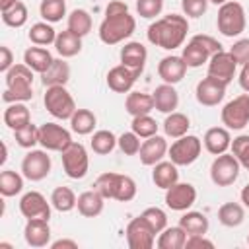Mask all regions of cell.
I'll list each match as a JSON object with an SVG mask.
<instances>
[{
    "label": "cell",
    "instance_id": "6da1fadb",
    "mask_svg": "<svg viewBox=\"0 0 249 249\" xmlns=\"http://www.w3.org/2000/svg\"><path fill=\"white\" fill-rule=\"evenodd\" d=\"M187 31H189L187 16L167 14L148 25L146 37L152 45L165 49V51H173L177 47H183V43L187 39Z\"/></svg>",
    "mask_w": 249,
    "mask_h": 249
},
{
    "label": "cell",
    "instance_id": "7a4b0ae2",
    "mask_svg": "<svg viewBox=\"0 0 249 249\" xmlns=\"http://www.w3.org/2000/svg\"><path fill=\"white\" fill-rule=\"evenodd\" d=\"M6 89L2 93L4 103H25L33 99V70L23 64H14L4 74Z\"/></svg>",
    "mask_w": 249,
    "mask_h": 249
},
{
    "label": "cell",
    "instance_id": "3957f363",
    "mask_svg": "<svg viewBox=\"0 0 249 249\" xmlns=\"http://www.w3.org/2000/svg\"><path fill=\"white\" fill-rule=\"evenodd\" d=\"M93 189L99 191L103 195V198H113L119 202H128L136 196V183L132 177L123 175V173H115V171H107L101 173L95 183Z\"/></svg>",
    "mask_w": 249,
    "mask_h": 249
},
{
    "label": "cell",
    "instance_id": "277c9868",
    "mask_svg": "<svg viewBox=\"0 0 249 249\" xmlns=\"http://www.w3.org/2000/svg\"><path fill=\"white\" fill-rule=\"evenodd\" d=\"M136 29V19L130 16V12H117V14H105L103 21L99 23V39L105 45H119L124 39H128Z\"/></svg>",
    "mask_w": 249,
    "mask_h": 249
},
{
    "label": "cell",
    "instance_id": "5b68a950",
    "mask_svg": "<svg viewBox=\"0 0 249 249\" xmlns=\"http://www.w3.org/2000/svg\"><path fill=\"white\" fill-rule=\"evenodd\" d=\"M247 19H245V10L239 2L228 0L218 8L216 16V27L224 37H237L245 31Z\"/></svg>",
    "mask_w": 249,
    "mask_h": 249
},
{
    "label": "cell",
    "instance_id": "8992f818",
    "mask_svg": "<svg viewBox=\"0 0 249 249\" xmlns=\"http://www.w3.org/2000/svg\"><path fill=\"white\" fill-rule=\"evenodd\" d=\"M43 103H45V109L54 119H60V121H66V119L70 121V117L76 111L74 97L70 95V91L64 86H51V88H47V91L43 95Z\"/></svg>",
    "mask_w": 249,
    "mask_h": 249
},
{
    "label": "cell",
    "instance_id": "52a82bcc",
    "mask_svg": "<svg viewBox=\"0 0 249 249\" xmlns=\"http://www.w3.org/2000/svg\"><path fill=\"white\" fill-rule=\"evenodd\" d=\"M62 169L70 179H84L89 169V156L84 144L72 142L66 150L60 152Z\"/></svg>",
    "mask_w": 249,
    "mask_h": 249
},
{
    "label": "cell",
    "instance_id": "ba28073f",
    "mask_svg": "<svg viewBox=\"0 0 249 249\" xmlns=\"http://www.w3.org/2000/svg\"><path fill=\"white\" fill-rule=\"evenodd\" d=\"M200 152H202V140L195 134H185L181 138H175V142L167 150V156L179 167V165L195 163L198 160Z\"/></svg>",
    "mask_w": 249,
    "mask_h": 249
},
{
    "label": "cell",
    "instance_id": "9c48e42d",
    "mask_svg": "<svg viewBox=\"0 0 249 249\" xmlns=\"http://www.w3.org/2000/svg\"><path fill=\"white\" fill-rule=\"evenodd\" d=\"M239 169H241V165H239L237 158L233 154L224 152L214 158V161L210 165V179L216 187H230L237 181Z\"/></svg>",
    "mask_w": 249,
    "mask_h": 249
},
{
    "label": "cell",
    "instance_id": "30bf717a",
    "mask_svg": "<svg viewBox=\"0 0 249 249\" xmlns=\"http://www.w3.org/2000/svg\"><path fill=\"white\" fill-rule=\"evenodd\" d=\"M222 124L230 130H241L249 123V93H241L222 107Z\"/></svg>",
    "mask_w": 249,
    "mask_h": 249
},
{
    "label": "cell",
    "instance_id": "8fae6325",
    "mask_svg": "<svg viewBox=\"0 0 249 249\" xmlns=\"http://www.w3.org/2000/svg\"><path fill=\"white\" fill-rule=\"evenodd\" d=\"M49 150H29L23 160H21V173L25 179L29 181H43L49 173H51V167H53V161H51V156L47 154Z\"/></svg>",
    "mask_w": 249,
    "mask_h": 249
},
{
    "label": "cell",
    "instance_id": "7c38bea8",
    "mask_svg": "<svg viewBox=\"0 0 249 249\" xmlns=\"http://www.w3.org/2000/svg\"><path fill=\"white\" fill-rule=\"evenodd\" d=\"M72 142L70 130L56 123H43L39 126V144L49 152H62Z\"/></svg>",
    "mask_w": 249,
    "mask_h": 249
},
{
    "label": "cell",
    "instance_id": "4fadbf2b",
    "mask_svg": "<svg viewBox=\"0 0 249 249\" xmlns=\"http://www.w3.org/2000/svg\"><path fill=\"white\" fill-rule=\"evenodd\" d=\"M124 233H126V243L130 249H152L156 243V231L150 228V224L142 216L132 218Z\"/></svg>",
    "mask_w": 249,
    "mask_h": 249
},
{
    "label": "cell",
    "instance_id": "5bb4252c",
    "mask_svg": "<svg viewBox=\"0 0 249 249\" xmlns=\"http://www.w3.org/2000/svg\"><path fill=\"white\" fill-rule=\"evenodd\" d=\"M196 200V189L191 183H175L165 191V206L175 212L189 210Z\"/></svg>",
    "mask_w": 249,
    "mask_h": 249
},
{
    "label": "cell",
    "instance_id": "9a60e30c",
    "mask_svg": "<svg viewBox=\"0 0 249 249\" xmlns=\"http://www.w3.org/2000/svg\"><path fill=\"white\" fill-rule=\"evenodd\" d=\"M51 206H53L51 200L47 202V198L39 191H29L19 198V212L25 220H35V218L49 220Z\"/></svg>",
    "mask_w": 249,
    "mask_h": 249
},
{
    "label": "cell",
    "instance_id": "2e32d148",
    "mask_svg": "<svg viewBox=\"0 0 249 249\" xmlns=\"http://www.w3.org/2000/svg\"><path fill=\"white\" fill-rule=\"evenodd\" d=\"M226 88L228 86L224 82H220V80H216L212 76H206L196 84L195 97L204 107H216L218 103H222V99L226 95Z\"/></svg>",
    "mask_w": 249,
    "mask_h": 249
},
{
    "label": "cell",
    "instance_id": "e0dca14e",
    "mask_svg": "<svg viewBox=\"0 0 249 249\" xmlns=\"http://www.w3.org/2000/svg\"><path fill=\"white\" fill-rule=\"evenodd\" d=\"M235 68H237V62L230 51H220V53L212 54L208 60V76L224 82L226 86L233 80Z\"/></svg>",
    "mask_w": 249,
    "mask_h": 249
},
{
    "label": "cell",
    "instance_id": "ac0fdd59",
    "mask_svg": "<svg viewBox=\"0 0 249 249\" xmlns=\"http://www.w3.org/2000/svg\"><path fill=\"white\" fill-rule=\"evenodd\" d=\"M138 76H140V72H136L124 64H117L107 72V86L115 93H128Z\"/></svg>",
    "mask_w": 249,
    "mask_h": 249
},
{
    "label": "cell",
    "instance_id": "d6986e66",
    "mask_svg": "<svg viewBox=\"0 0 249 249\" xmlns=\"http://www.w3.org/2000/svg\"><path fill=\"white\" fill-rule=\"evenodd\" d=\"M167 150H169V146H167V140H165L163 136L154 134V136H150V138H144V142H142V146H140V152H138L140 163L154 167L158 161H161V160L165 158Z\"/></svg>",
    "mask_w": 249,
    "mask_h": 249
},
{
    "label": "cell",
    "instance_id": "ffe728a7",
    "mask_svg": "<svg viewBox=\"0 0 249 249\" xmlns=\"http://www.w3.org/2000/svg\"><path fill=\"white\" fill-rule=\"evenodd\" d=\"M23 239L29 247H47L51 245V226L49 220L43 218H35V220H27L25 228H23Z\"/></svg>",
    "mask_w": 249,
    "mask_h": 249
},
{
    "label": "cell",
    "instance_id": "44dd1931",
    "mask_svg": "<svg viewBox=\"0 0 249 249\" xmlns=\"http://www.w3.org/2000/svg\"><path fill=\"white\" fill-rule=\"evenodd\" d=\"M187 64L183 60V56L177 54H167L158 62V76L165 82V84H179L185 74H187Z\"/></svg>",
    "mask_w": 249,
    "mask_h": 249
},
{
    "label": "cell",
    "instance_id": "7402d4cb",
    "mask_svg": "<svg viewBox=\"0 0 249 249\" xmlns=\"http://www.w3.org/2000/svg\"><path fill=\"white\" fill-rule=\"evenodd\" d=\"M119 56H121V64L142 74L146 60H148V51L140 41H128V43H124V47H121Z\"/></svg>",
    "mask_w": 249,
    "mask_h": 249
},
{
    "label": "cell",
    "instance_id": "603a6c76",
    "mask_svg": "<svg viewBox=\"0 0 249 249\" xmlns=\"http://www.w3.org/2000/svg\"><path fill=\"white\" fill-rule=\"evenodd\" d=\"M202 144H204L206 152L212 154V156H220V154L228 152L230 146H231L230 128H226V126H212V128H208L204 132Z\"/></svg>",
    "mask_w": 249,
    "mask_h": 249
},
{
    "label": "cell",
    "instance_id": "cb8c5ba5",
    "mask_svg": "<svg viewBox=\"0 0 249 249\" xmlns=\"http://www.w3.org/2000/svg\"><path fill=\"white\" fill-rule=\"evenodd\" d=\"M152 95H154V107L160 111V113H165V115H169V113H173L175 109H177V105H179V93H177V89L173 88V84H160L154 91H152Z\"/></svg>",
    "mask_w": 249,
    "mask_h": 249
},
{
    "label": "cell",
    "instance_id": "d4e9b609",
    "mask_svg": "<svg viewBox=\"0 0 249 249\" xmlns=\"http://www.w3.org/2000/svg\"><path fill=\"white\" fill-rule=\"evenodd\" d=\"M105 206V198L99 191L91 189V191H84L82 195H78V202L76 208L84 218H95L103 212Z\"/></svg>",
    "mask_w": 249,
    "mask_h": 249
},
{
    "label": "cell",
    "instance_id": "484cf974",
    "mask_svg": "<svg viewBox=\"0 0 249 249\" xmlns=\"http://www.w3.org/2000/svg\"><path fill=\"white\" fill-rule=\"evenodd\" d=\"M70 80V66L68 62L60 56V58H54L53 64L49 66V70H45L41 74V84L45 88H51V86H66V82Z\"/></svg>",
    "mask_w": 249,
    "mask_h": 249
},
{
    "label": "cell",
    "instance_id": "4316f807",
    "mask_svg": "<svg viewBox=\"0 0 249 249\" xmlns=\"http://www.w3.org/2000/svg\"><path fill=\"white\" fill-rule=\"evenodd\" d=\"M152 181L158 189H163L167 191L171 185H175L179 181V171H177V165L169 160V161H158L152 169Z\"/></svg>",
    "mask_w": 249,
    "mask_h": 249
},
{
    "label": "cell",
    "instance_id": "83f0119b",
    "mask_svg": "<svg viewBox=\"0 0 249 249\" xmlns=\"http://www.w3.org/2000/svg\"><path fill=\"white\" fill-rule=\"evenodd\" d=\"M154 95L152 93H144V91H128L126 99H124V111L132 117L138 115H150V111H154Z\"/></svg>",
    "mask_w": 249,
    "mask_h": 249
},
{
    "label": "cell",
    "instance_id": "f1b7e54d",
    "mask_svg": "<svg viewBox=\"0 0 249 249\" xmlns=\"http://www.w3.org/2000/svg\"><path fill=\"white\" fill-rule=\"evenodd\" d=\"M53 54L45 49V47H39V45H35V47H29V49H25V53H23V62L33 70V72H37V74H43L45 70H49V66L53 64Z\"/></svg>",
    "mask_w": 249,
    "mask_h": 249
},
{
    "label": "cell",
    "instance_id": "f546056e",
    "mask_svg": "<svg viewBox=\"0 0 249 249\" xmlns=\"http://www.w3.org/2000/svg\"><path fill=\"white\" fill-rule=\"evenodd\" d=\"M54 49L62 58H72L82 51V37H78L70 29L58 31L56 41H54Z\"/></svg>",
    "mask_w": 249,
    "mask_h": 249
},
{
    "label": "cell",
    "instance_id": "4dcf8cb0",
    "mask_svg": "<svg viewBox=\"0 0 249 249\" xmlns=\"http://www.w3.org/2000/svg\"><path fill=\"white\" fill-rule=\"evenodd\" d=\"M31 123V113L25 103H8L4 109V124L12 130H18Z\"/></svg>",
    "mask_w": 249,
    "mask_h": 249
},
{
    "label": "cell",
    "instance_id": "1f68e13d",
    "mask_svg": "<svg viewBox=\"0 0 249 249\" xmlns=\"http://www.w3.org/2000/svg\"><path fill=\"white\" fill-rule=\"evenodd\" d=\"M179 226L187 231V235H206L210 224H208V218L202 212L185 210V214L179 218Z\"/></svg>",
    "mask_w": 249,
    "mask_h": 249
},
{
    "label": "cell",
    "instance_id": "d6a6232c",
    "mask_svg": "<svg viewBox=\"0 0 249 249\" xmlns=\"http://www.w3.org/2000/svg\"><path fill=\"white\" fill-rule=\"evenodd\" d=\"M187 241V231L181 226H167L163 231H160L156 239L158 249H183Z\"/></svg>",
    "mask_w": 249,
    "mask_h": 249
},
{
    "label": "cell",
    "instance_id": "836d02e7",
    "mask_svg": "<svg viewBox=\"0 0 249 249\" xmlns=\"http://www.w3.org/2000/svg\"><path fill=\"white\" fill-rule=\"evenodd\" d=\"M191 128V119L185 115V113H179V111H173L169 115H165V121H163V132L165 136L169 138H181L189 132Z\"/></svg>",
    "mask_w": 249,
    "mask_h": 249
},
{
    "label": "cell",
    "instance_id": "e575fe53",
    "mask_svg": "<svg viewBox=\"0 0 249 249\" xmlns=\"http://www.w3.org/2000/svg\"><path fill=\"white\" fill-rule=\"evenodd\" d=\"M245 220V208L239 202H226L218 208V222L226 228H237Z\"/></svg>",
    "mask_w": 249,
    "mask_h": 249
},
{
    "label": "cell",
    "instance_id": "d590c367",
    "mask_svg": "<svg viewBox=\"0 0 249 249\" xmlns=\"http://www.w3.org/2000/svg\"><path fill=\"white\" fill-rule=\"evenodd\" d=\"M56 35H58L56 29H54L53 23H49V21H37V23H33V25L29 27V33H27L29 41H31L33 45H39V47L54 45Z\"/></svg>",
    "mask_w": 249,
    "mask_h": 249
},
{
    "label": "cell",
    "instance_id": "8d00e7d4",
    "mask_svg": "<svg viewBox=\"0 0 249 249\" xmlns=\"http://www.w3.org/2000/svg\"><path fill=\"white\" fill-rule=\"evenodd\" d=\"M181 56H183V60H185V64H187L189 68H198V66L206 64L212 54H210L200 43H196L195 39H191V41L183 47Z\"/></svg>",
    "mask_w": 249,
    "mask_h": 249
},
{
    "label": "cell",
    "instance_id": "74e56055",
    "mask_svg": "<svg viewBox=\"0 0 249 249\" xmlns=\"http://www.w3.org/2000/svg\"><path fill=\"white\" fill-rule=\"evenodd\" d=\"M95 124H97V117L89 109H76L74 115L70 117V128H72V132H76L80 136L91 134Z\"/></svg>",
    "mask_w": 249,
    "mask_h": 249
},
{
    "label": "cell",
    "instance_id": "f35d334b",
    "mask_svg": "<svg viewBox=\"0 0 249 249\" xmlns=\"http://www.w3.org/2000/svg\"><path fill=\"white\" fill-rule=\"evenodd\" d=\"M66 29H70L78 37H86L91 31V16H89V12L84 10V8L72 10L68 14V19H66Z\"/></svg>",
    "mask_w": 249,
    "mask_h": 249
},
{
    "label": "cell",
    "instance_id": "ab89813d",
    "mask_svg": "<svg viewBox=\"0 0 249 249\" xmlns=\"http://www.w3.org/2000/svg\"><path fill=\"white\" fill-rule=\"evenodd\" d=\"M23 191V173L14 169H4L0 173V195L2 196H16Z\"/></svg>",
    "mask_w": 249,
    "mask_h": 249
},
{
    "label": "cell",
    "instance_id": "60d3db41",
    "mask_svg": "<svg viewBox=\"0 0 249 249\" xmlns=\"http://www.w3.org/2000/svg\"><path fill=\"white\" fill-rule=\"evenodd\" d=\"M76 202H78V196L74 195V191L70 187H56L51 193V204L58 212H70V210H74L76 208Z\"/></svg>",
    "mask_w": 249,
    "mask_h": 249
},
{
    "label": "cell",
    "instance_id": "b9f144b4",
    "mask_svg": "<svg viewBox=\"0 0 249 249\" xmlns=\"http://www.w3.org/2000/svg\"><path fill=\"white\" fill-rule=\"evenodd\" d=\"M89 146H91V150H93V154H97V156H107V154H111L113 150H115V146H117V136L111 132V130H97V132H93V136H91V140H89Z\"/></svg>",
    "mask_w": 249,
    "mask_h": 249
},
{
    "label": "cell",
    "instance_id": "7bdbcfd3",
    "mask_svg": "<svg viewBox=\"0 0 249 249\" xmlns=\"http://www.w3.org/2000/svg\"><path fill=\"white\" fill-rule=\"evenodd\" d=\"M39 14L45 21L56 23L66 16V0H41Z\"/></svg>",
    "mask_w": 249,
    "mask_h": 249
},
{
    "label": "cell",
    "instance_id": "ee69618b",
    "mask_svg": "<svg viewBox=\"0 0 249 249\" xmlns=\"http://www.w3.org/2000/svg\"><path fill=\"white\" fill-rule=\"evenodd\" d=\"M27 6L23 2H16L12 8L8 10H2V21L8 25V27H23L27 23Z\"/></svg>",
    "mask_w": 249,
    "mask_h": 249
},
{
    "label": "cell",
    "instance_id": "f6af8a7d",
    "mask_svg": "<svg viewBox=\"0 0 249 249\" xmlns=\"http://www.w3.org/2000/svg\"><path fill=\"white\" fill-rule=\"evenodd\" d=\"M158 123L156 119H152L150 115H138V117H132V123H130V128L134 134H138L140 138H150L154 134H158Z\"/></svg>",
    "mask_w": 249,
    "mask_h": 249
},
{
    "label": "cell",
    "instance_id": "bcb514c9",
    "mask_svg": "<svg viewBox=\"0 0 249 249\" xmlns=\"http://www.w3.org/2000/svg\"><path fill=\"white\" fill-rule=\"evenodd\" d=\"M14 138L18 142V146H21L25 150H31L33 146L39 144V126H35L33 123H29V124L14 130Z\"/></svg>",
    "mask_w": 249,
    "mask_h": 249
},
{
    "label": "cell",
    "instance_id": "7dc6e473",
    "mask_svg": "<svg viewBox=\"0 0 249 249\" xmlns=\"http://www.w3.org/2000/svg\"><path fill=\"white\" fill-rule=\"evenodd\" d=\"M140 216L150 224V228L156 233H160V231H163L167 228V214H165V210H161L158 206H148Z\"/></svg>",
    "mask_w": 249,
    "mask_h": 249
},
{
    "label": "cell",
    "instance_id": "c3c4849f",
    "mask_svg": "<svg viewBox=\"0 0 249 249\" xmlns=\"http://www.w3.org/2000/svg\"><path fill=\"white\" fill-rule=\"evenodd\" d=\"M231 154L237 158L239 165L249 171V134H239L231 140Z\"/></svg>",
    "mask_w": 249,
    "mask_h": 249
},
{
    "label": "cell",
    "instance_id": "681fc988",
    "mask_svg": "<svg viewBox=\"0 0 249 249\" xmlns=\"http://www.w3.org/2000/svg\"><path fill=\"white\" fill-rule=\"evenodd\" d=\"M117 146H119V150H121L124 156H136V154L140 152L142 142H140V136H138V134H134L132 130H128V132H123V134L117 138Z\"/></svg>",
    "mask_w": 249,
    "mask_h": 249
},
{
    "label": "cell",
    "instance_id": "f907efd6",
    "mask_svg": "<svg viewBox=\"0 0 249 249\" xmlns=\"http://www.w3.org/2000/svg\"><path fill=\"white\" fill-rule=\"evenodd\" d=\"M163 10V0H136V12L140 18L152 19Z\"/></svg>",
    "mask_w": 249,
    "mask_h": 249
},
{
    "label": "cell",
    "instance_id": "816d5d0a",
    "mask_svg": "<svg viewBox=\"0 0 249 249\" xmlns=\"http://www.w3.org/2000/svg\"><path fill=\"white\" fill-rule=\"evenodd\" d=\"M208 0H181V10L187 18H200L208 10Z\"/></svg>",
    "mask_w": 249,
    "mask_h": 249
},
{
    "label": "cell",
    "instance_id": "f5cc1de1",
    "mask_svg": "<svg viewBox=\"0 0 249 249\" xmlns=\"http://www.w3.org/2000/svg\"><path fill=\"white\" fill-rule=\"evenodd\" d=\"M230 53L233 54V58H235L237 64H241V66L249 64V39H237L231 45Z\"/></svg>",
    "mask_w": 249,
    "mask_h": 249
},
{
    "label": "cell",
    "instance_id": "db71d44e",
    "mask_svg": "<svg viewBox=\"0 0 249 249\" xmlns=\"http://www.w3.org/2000/svg\"><path fill=\"white\" fill-rule=\"evenodd\" d=\"M191 39H195L196 43H200V45H202L210 54H216V53L224 51V49H222V45H220L214 37H210V35H202V33H200V35H193Z\"/></svg>",
    "mask_w": 249,
    "mask_h": 249
},
{
    "label": "cell",
    "instance_id": "11a10c76",
    "mask_svg": "<svg viewBox=\"0 0 249 249\" xmlns=\"http://www.w3.org/2000/svg\"><path fill=\"white\" fill-rule=\"evenodd\" d=\"M200 247L212 249V247H214V241L206 239V235H187L185 249H200Z\"/></svg>",
    "mask_w": 249,
    "mask_h": 249
},
{
    "label": "cell",
    "instance_id": "9f6ffc18",
    "mask_svg": "<svg viewBox=\"0 0 249 249\" xmlns=\"http://www.w3.org/2000/svg\"><path fill=\"white\" fill-rule=\"evenodd\" d=\"M14 64H16V62H14V53L10 51V47L2 45V47H0V72L6 74Z\"/></svg>",
    "mask_w": 249,
    "mask_h": 249
},
{
    "label": "cell",
    "instance_id": "6f0895ef",
    "mask_svg": "<svg viewBox=\"0 0 249 249\" xmlns=\"http://www.w3.org/2000/svg\"><path fill=\"white\" fill-rule=\"evenodd\" d=\"M51 249H78V241L74 239H56L51 243Z\"/></svg>",
    "mask_w": 249,
    "mask_h": 249
},
{
    "label": "cell",
    "instance_id": "680465c9",
    "mask_svg": "<svg viewBox=\"0 0 249 249\" xmlns=\"http://www.w3.org/2000/svg\"><path fill=\"white\" fill-rule=\"evenodd\" d=\"M239 86L241 89H245L249 93V64L241 66V72H239Z\"/></svg>",
    "mask_w": 249,
    "mask_h": 249
},
{
    "label": "cell",
    "instance_id": "91938a15",
    "mask_svg": "<svg viewBox=\"0 0 249 249\" xmlns=\"http://www.w3.org/2000/svg\"><path fill=\"white\" fill-rule=\"evenodd\" d=\"M239 198H241V202H243V206H247L249 208V183L241 189V193H239Z\"/></svg>",
    "mask_w": 249,
    "mask_h": 249
},
{
    "label": "cell",
    "instance_id": "94428289",
    "mask_svg": "<svg viewBox=\"0 0 249 249\" xmlns=\"http://www.w3.org/2000/svg\"><path fill=\"white\" fill-rule=\"evenodd\" d=\"M16 2H18V0H0V10H8V8H12Z\"/></svg>",
    "mask_w": 249,
    "mask_h": 249
},
{
    "label": "cell",
    "instance_id": "6125c7cd",
    "mask_svg": "<svg viewBox=\"0 0 249 249\" xmlns=\"http://www.w3.org/2000/svg\"><path fill=\"white\" fill-rule=\"evenodd\" d=\"M6 160H8V146H6V142H2V158H0V163H6Z\"/></svg>",
    "mask_w": 249,
    "mask_h": 249
},
{
    "label": "cell",
    "instance_id": "be15d7a7",
    "mask_svg": "<svg viewBox=\"0 0 249 249\" xmlns=\"http://www.w3.org/2000/svg\"><path fill=\"white\" fill-rule=\"evenodd\" d=\"M210 4H216V6H222V4H226L228 0H208Z\"/></svg>",
    "mask_w": 249,
    "mask_h": 249
},
{
    "label": "cell",
    "instance_id": "e7e4bbea",
    "mask_svg": "<svg viewBox=\"0 0 249 249\" xmlns=\"http://www.w3.org/2000/svg\"><path fill=\"white\" fill-rule=\"evenodd\" d=\"M247 245H249V235H247Z\"/></svg>",
    "mask_w": 249,
    "mask_h": 249
}]
</instances>
